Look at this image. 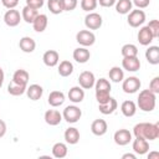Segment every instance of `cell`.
Segmentation results:
<instances>
[{
	"mask_svg": "<svg viewBox=\"0 0 159 159\" xmlns=\"http://www.w3.org/2000/svg\"><path fill=\"white\" fill-rule=\"evenodd\" d=\"M116 11L120 15H127L132 7H133V4H132V0H117L116 4Z\"/></svg>",
	"mask_w": 159,
	"mask_h": 159,
	"instance_id": "29",
	"label": "cell"
},
{
	"mask_svg": "<svg viewBox=\"0 0 159 159\" xmlns=\"http://www.w3.org/2000/svg\"><path fill=\"white\" fill-rule=\"evenodd\" d=\"M103 24V19L98 12H88L84 17V25L88 30H98Z\"/></svg>",
	"mask_w": 159,
	"mask_h": 159,
	"instance_id": "8",
	"label": "cell"
},
{
	"mask_svg": "<svg viewBox=\"0 0 159 159\" xmlns=\"http://www.w3.org/2000/svg\"><path fill=\"white\" fill-rule=\"evenodd\" d=\"M76 41L83 47H89L96 42V35L91 30H80L76 34Z\"/></svg>",
	"mask_w": 159,
	"mask_h": 159,
	"instance_id": "7",
	"label": "cell"
},
{
	"mask_svg": "<svg viewBox=\"0 0 159 159\" xmlns=\"http://www.w3.org/2000/svg\"><path fill=\"white\" fill-rule=\"evenodd\" d=\"M120 112L124 117H133L135 113H137V104L135 102L130 101V99H127L124 101L122 104H120Z\"/></svg>",
	"mask_w": 159,
	"mask_h": 159,
	"instance_id": "27",
	"label": "cell"
},
{
	"mask_svg": "<svg viewBox=\"0 0 159 159\" xmlns=\"http://www.w3.org/2000/svg\"><path fill=\"white\" fill-rule=\"evenodd\" d=\"M19 47H20V50H21L22 52H25V53H31V52H34L35 48H36V42H35V40H34L32 37H30V36H24V37H21L20 41H19Z\"/></svg>",
	"mask_w": 159,
	"mask_h": 159,
	"instance_id": "20",
	"label": "cell"
},
{
	"mask_svg": "<svg viewBox=\"0 0 159 159\" xmlns=\"http://www.w3.org/2000/svg\"><path fill=\"white\" fill-rule=\"evenodd\" d=\"M147 26L150 30V32H152V35H153L154 39L159 37V21L158 20H155V19L154 20H150Z\"/></svg>",
	"mask_w": 159,
	"mask_h": 159,
	"instance_id": "38",
	"label": "cell"
},
{
	"mask_svg": "<svg viewBox=\"0 0 159 159\" xmlns=\"http://www.w3.org/2000/svg\"><path fill=\"white\" fill-rule=\"evenodd\" d=\"M107 130H108V124L104 119H101V118L94 119L91 124V132L97 137L104 135L107 133Z\"/></svg>",
	"mask_w": 159,
	"mask_h": 159,
	"instance_id": "15",
	"label": "cell"
},
{
	"mask_svg": "<svg viewBox=\"0 0 159 159\" xmlns=\"http://www.w3.org/2000/svg\"><path fill=\"white\" fill-rule=\"evenodd\" d=\"M63 137H65V140H66V143H68V144H77L78 142H80V130L76 128V127H70V128H67L66 130H65V134H63Z\"/></svg>",
	"mask_w": 159,
	"mask_h": 159,
	"instance_id": "23",
	"label": "cell"
},
{
	"mask_svg": "<svg viewBox=\"0 0 159 159\" xmlns=\"http://www.w3.org/2000/svg\"><path fill=\"white\" fill-rule=\"evenodd\" d=\"M145 58L150 65H158L159 63V47L149 46L145 51Z\"/></svg>",
	"mask_w": 159,
	"mask_h": 159,
	"instance_id": "28",
	"label": "cell"
},
{
	"mask_svg": "<svg viewBox=\"0 0 159 159\" xmlns=\"http://www.w3.org/2000/svg\"><path fill=\"white\" fill-rule=\"evenodd\" d=\"M111 83L106 78H99L96 80L94 83V89H96V99L98 104L106 103L111 98Z\"/></svg>",
	"mask_w": 159,
	"mask_h": 159,
	"instance_id": "3",
	"label": "cell"
},
{
	"mask_svg": "<svg viewBox=\"0 0 159 159\" xmlns=\"http://www.w3.org/2000/svg\"><path fill=\"white\" fill-rule=\"evenodd\" d=\"M42 61L47 67H55L60 62V55L56 50H47L42 56Z\"/></svg>",
	"mask_w": 159,
	"mask_h": 159,
	"instance_id": "17",
	"label": "cell"
},
{
	"mask_svg": "<svg viewBox=\"0 0 159 159\" xmlns=\"http://www.w3.org/2000/svg\"><path fill=\"white\" fill-rule=\"evenodd\" d=\"M47 24H48V19H47V15L45 14H39L36 16V19L34 20L32 22V27L36 32H43L47 27Z\"/></svg>",
	"mask_w": 159,
	"mask_h": 159,
	"instance_id": "25",
	"label": "cell"
},
{
	"mask_svg": "<svg viewBox=\"0 0 159 159\" xmlns=\"http://www.w3.org/2000/svg\"><path fill=\"white\" fill-rule=\"evenodd\" d=\"M117 0H97V2L103 7H111L116 4Z\"/></svg>",
	"mask_w": 159,
	"mask_h": 159,
	"instance_id": "44",
	"label": "cell"
},
{
	"mask_svg": "<svg viewBox=\"0 0 159 159\" xmlns=\"http://www.w3.org/2000/svg\"><path fill=\"white\" fill-rule=\"evenodd\" d=\"M132 149L137 155H144L149 152V142L143 138H135L132 143Z\"/></svg>",
	"mask_w": 159,
	"mask_h": 159,
	"instance_id": "13",
	"label": "cell"
},
{
	"mask_svg": "<svg viewBox=\"0 0 159 159\" xmlns=\"http://www.w3.org/2000/svg\"><path fill=\"white\" fill-rule=\"evenodd\" d=\"M122 159H137V154H132V153H125L122 155Z\"/></svg>",
	"mask_w": 159,
	"mask_h": 159,
	"instance_id": "46",
	"label": "cell"
},
{
	"mask_svg": "<svg viewBox=\"0 0 159 159\" xmlns=\"http://www.w3.org/2000/svg\"><path fill=\"white\" fill-rule=\"evenodd\" d=\"M140 86H142V82L135 76H129L122 81V89L124 93H128V94H133L138 92Z\"/></svg>",
	"mask_w": 159,
	"mask_h": 159,
	"instance_id": "5",
	"label": "cell"
},
{
	"mask_svg": "<svg viewBox=\"0 0 159 159\" xmlns=\"http://www.w3.org/2000/svg\"><path fill=\"white\" fill-rule=\"evenodd\" d=\"M6 130H7V127H6V123L0 119V138H2L5 134H6Z\"/></svg>",
	"mask_w": 159,
	"mask_h": 159,
	"instance_id": "45",
	"label": "cell"
},
{
	"mask_svg": "<svg viewBox=\"0 0 159 159\" xmlns=\"http://www.w3.org/2000/svg\"><path fill=\"white\" fill-rule=\"evenodd\" d=\"M120 53L123 57H134L138 56V47L134 43H125L122 46Z\"/></svg>",
	"mask_w": 159,
	"mask_h": 159,
	"instance_id": "35",
	"label": "cell"
},
{
	"mask_svg": "<svg viewBox=\"0 0 159 159\" xmlns=\"http://www.w3.org/2000/svg\"><path fill=\"white\" fill-rule=\"evenodd\" d=\"M108 76H109V80L114 83H118V82H122L124 80V71L118 67V66H113L109 72H108Z\"/></svg>",
	"mask_w": 159,
	"mask_h": 159,
	"instance_id": "32",
	"label": "cell"
},
{
	"mask_svg": "<svg viewBox=\"0 0 159 159\" xmlns=\"http://www.w3.org/2000/svg\"><path fill=\"white\" fill-rule=\"evenodd\" d=\"M113 139H114V143L117 145H120V147H124L127 144H129L132 142V133L128 130V129H118L114 135H113Z\"/></svg>",
	"mask_w": 159,
	"mask_h": 159,
	"instance_id": "11",
	"label": "cell"
},
{
	"mask_svg": "<svg viewBox=\"0 0 159 159\" xmlns=\"http://www.w3.org/2000/svg\"><path fill=\"white\" fill-rule=\"evenodd\" d=\"M137 39H138V42L142 46H149L152 43V41L154 40V37H153L150 30L148 29V26H142L140 27V30L138 31Z\"/></svg>",
	"mask_w": 159,
	"mask_h": 159,
	"instance_id": "16",
	"label": "cell"
},
{
	"mask_svg": "<svg viewBox=\"0 0 159 159\" xmlns=\"http://www.w3.org/2000/svg\"><path fill=\"white\" fill-rule=\"evenodd\" d=\"M133 134L135 138H143L149 140H155L159 137V123H138L133 128Z\"/></svg>",
	"mask_w": 159,
	"mask_h": 159,
	"instance_id": "1",
	"label": "cell"
},
{
	"mask_svg": "<svg viewBox=\"0 0 159 159\" xmlns=\"http://www.w3.org/2000/svg\"><path fill=\"white\" fill-rule=\"evenodd\" d=\"M43 119L48 125L55 127V125H58L63 118H62V113H60L57 109H48L45 112Z\"/></svg>",
	"mask_w": 159,
	"mask_h": 159,
	"instance_id": "14",
	"label": "cell"
},
{
	"mask_svg": "<svg viewBox=\"0 0 159 159\" xmlns=\"http://www.w3.org/2000/svg\"><path fill=\"white\" fill-rule=\"evenodd\" d=\"M67 97L75 104L81 103L84 99V89L82 87H80V86H75V87L70 88V91L67 93Z\"/></svg>",
	"mask_w": 159,
	"mask_h": 159,
	"instance_id": "19",
	"label": "cell"
},
{
	"mask_svg": "<svg viewBox=\"0 0 159 159\" xmlns=\"http://www.w3.org/2000/svg\"><path fill=\"white\" fill-rule=\"evenodd\" d=\"M1 2L6 9H15L19 4V0H1Z\"/></svg>",
	"mask_w": 159,
	"mask_h": 159,
	"instance_id": "43",
	"label": "cell"
},
{
	"mask_svg": "<svg viewBox=\"0 0 159 159\" xmlns=\"http://www.w3.org/2000/svg\"><path fill=\"white\" fill-rule=\"evenodd\" d=\"M57 71H58V75H60V76H62V77H68V76L72 75V72H73V65H72V62H70V61H67V60H63V61L60 62Z\"/></svg>",
	"mask_w": 159,
	"mask_h": 159,
	"instance_id": "33",
	"label": "cell"
},
{
	"mask_svg": "<svg viewBox=\"0 0 159 159\" xmlns=\"http://www.w3.org/2000/svg\"><path fill=\"white\" fill-rule=\"evenodd\" d=\"M4 80H5V73H4V70L0 67V88L2 87V83H4Z\"/></svg>",
	"mask_w": 159,
	"mask_h": 159,
	"instance_id": "48",
	"label": "cell"
},
{
	"mask_svg": "<svg viewBox=\"0 0 159 159\" xmlns=\"http://www.w3.org/2000/svg\"><path fill=\"white\" fill-rule=\"evenodd\" d=\"M149 89H150L153 93H155V94L159 93V77H158V76L154 77V78L150 81V83H149Z\"/></svg>",
	"mask_w": 159,
	"mask_h": 159,
	"instance_id": "40",
	"label": "cell"
},
{
	"mask_svg": "<svg viewBox=\"0 0 159 159\" xmlns=\"http://www.w3.org/2000/svg\"><path fill=\"white\" fill-rule=\"evenodd\" d=\"M148 159H159V153L158 152H152L148 154Z\"/></svg>",
	"mask_w": 159,
	"mask_h": 159,
	"instance_id": "47",
	"label": "cell"
},
{
	"mask_svg": "<svg viewBox=\"0 0 159 159\" xmlns=\"http://www.w3.org/2000/svg\"><path fill=\"white\" fill-rule=\"evenodd\" d=\"M72 56H73V60L76 62H78V63H86L91 58V52H89V50L87 47L81 46V47H77V48L73 50Z\"/></svg>",
	"mask_w": 159,
	"mask_h": 159,
	"instance_id": "18",
	"label": "cell"
},
{
	"mask_svg": "<svg viewBox=\"0 0 159 159\" xmlns=\"http://www.w3.org/2000/svg\"><path fill=\"white\" fill-rule=\"evenodd\" d=\"M47 102L51 107H60L65 102V93L61 91H52L48 94Z\"/></svg>",
	"mask_w": 159,
	"mask_h": 159,
	"instance_id": "22",
	"label": "cell"
},
{
	"mask_svg": "<svg viewBox=\"0 0 159 159\" xmlns=\"http://www.w3.org/2000/svg\"><path fill=\"white\" fill-rule=\"evenodd\" d=\"M21 15H20V11L15 10V9H9L5 14H4V22L10 26V27H16L20 21H21Z\"/></svg>",
	"mask_w": 159,
	"mask_h": 159,
	"instance_id": "10",
	"label": "cell"
},
{
	"mask_svg": "<svg viewBox=\"0 0 159 159\" xmlns=\"http://www.w3.org/2000/svg\"><path fill=\"white\" fill-rule=\"evenodd\" d=\"M132 4L137 6V9H145L149 6L150 0H132Z\"/></svg>",
	"mask_w": 159,
	"mask_h": 159,
	"instance_id": "42",
	"label": "cell"
},
{
	"mask_svg": "<svg viewBox=\"0 0 159 159\" xmlns=\"http://www.w3.org/2000/svg\"><path fill=\"white\" fill-rule=\"evenodd\" d=\"M78 83H80V87H82L83 89H91L92 87H94V83H96L94 73L91 71L81 72L78 76Z\"/></svg>",
	"mask_w": 159,
	"mask_h": 159,
	"instance_id": "9",
	"label": "cell"
},
{
	"mask_svg": "<svg viewBox=\"0 0 159 159\" xmlns=\"http://www.w3.org/2000/svg\"><path fill=\"white\" fill-rule=\"evenodd\" d=\"M67 153H68V149H67V145L65 143L57 142V143L53 144V147H52V155L55 158L62 159V158H65L67 155Z\"/></svg>",
	"mask_w": 159,
	"mask_h": 159,
	"instance_id": "31",
	"label": "cell"
},
{
	"mask_svg": "<svg viewBox=\"0 0 159 159\" xmlns=\"http://www.w3.org/2000/svg\"><path fill=\"white\" fill-rule=\"evenodd\" d=\"M26 94L31 101H39L43 94V88L37 83L30 84L26 88Z\"/></svg>",
	"mask_w": 159,
	"mask_h": 159,
	"instance_id": "21",
	"label": "cell"
},
{
	"mask_svg": "<svg viewBox=\"0 0 159 159\" xmlns=\"http://www.w3.org/2000/svg\"><path fill=\"white\" fill-rule=\"evenodd\" d=\"M82 117V111L77 106H67L62 112V118L67 123H77Z\"/></svg>",
	"mask_w": 159,
	"mask_h": 159,
	"instance_id": "4",
	"label": "cell"
},
{
	"mask_svg": "<svg viewBox=\"0 0 159 159\" xmlns=\"http://www.w3.org/2000/svg\"><path fill=\"white\" fill-rule=\"evenodd\" d=\"M117 107H118V103H117V101L113 98V97H111L106 103H101V104H98V109H99V112L102 113V114H112L116 109H117Z\"/></svg>",
	"mask_w": 159,
	"mask_h": 159,
	"instance_id": "26",
	"label": "cell"
},
{
	"mask_svg": "<svg viewBox=\"0 0 159 159\" xmlns=\"http://www.w3.org/2000/svg\"><path fill=\"white\" fill-rule=\"evenodd\" d=\"M26 88H27V86H21V84H17L11 81L7 86V92L11 96H22L24 93H26Z\"/></svg>",
	"mask_w": 159,
	"mask_h": 159,
	"instance_id": "34",
	"label": "cell"
},
{
	"mask_svg": "<svg viewBox=\"0 0 159 159\" xmlns=\"http://www.w3.org/2000/svg\"><path fill=\"white\" fill-rule=\"evenodd\" d=\"M137 99H138L137 101V107H139L140 111H143V112L154 111L155 104H157V94L153 93L149 88L140 91Z\"/></svg>",
	"mask_w": 159,
	"mask_h": 159,
	"instance_id": "2",
	"label": "cell"
},
{
	"mask_svg": "<svg viewBox=\"0 0 159 159\" xmlns=\"http://www.w3.org/2000/svg\"><path fill=\"white\" fill-rule=\"evenodd\" d=\"M43 2H45V0H26V5L32 9H36V10L41 9L43 6Z\"/></svg>",
	"mask_w": 159,
	"mask_h": 159,
	"instance_id": "41",
	"label": "cell"
},
{
	"mask_svg": "<svg viewBox=\"0 0 159 159\" xmlns=\"http://www.w3.org/2000/svg\"><path fill=\"white\" fill-rule=\"evenodd\" d=\"M47 7L51 14L58 15L63 12V6H62V0H47Z\"/></svg>",
	"mask_w": 159,
	"mask_h": 159,
	"instance_id": "36",
	"label": "cell"
},
{
	"mask_svg": "<svg viewBox=\"0 0 159 159\" xmlns=\"http://www.w3.org/2000/svg\"><path fill=\"white\" fill-rule=\"evenodd\" d=\"M29 80H30V75L26 70H16L12 75V82L17 83V84H21V86H27L29 83Z\"/></svg>",
	"mask_w": 159,
	"mask_h": 159,
	"instance_id": "24",
	"label": "cell"
},
{
	"mask_svg": "<svg viewBox=\"0 0 159 159\" xmlns=\"http://www.w3.org/2000/svg\"><path fill=\"white\" fill-rule=\"evenodd\" d=\"M145 12L142 9H135V10H130L128 12V17L127 21L129 24V26L132 27H139L145 22Z\"/></svg>",
	"mask_w": 159,
	"mask_h": 159,
	"instance_id": "6",
	"label": "cell"
},
{
	"mask_svg": "<svg viewBox=\"0 0 159 159\" xmlns=\"http://www.w3.org/2000/svg\"><path fill=\"white\" fill-rule=\"evenodd\" d=\"M97 5H98L97 0H82L81 1V9L87 12H92L97 7Z\"/></svg>",
	"mask_w": 159,
	"mask_h": 159,
	"instance_id": "37",
	"label": "cell"
},
{
	"mask_svg": "<svg viewBox=\"0 0 159 159\" xmlns=\"http://www.w3.org/2000/svg\"><path fill=\"white\" fill-rule=\"evenodd\" d=\"M78 0H62V6L63 11H72L77 7Z\"/></svg>",
	"mask_w": 159,
	"mask_h": 159,
	"instance_id": "39",
	"label": "cell"
},
{
	"mask_svg": "<svg viewBox=\"0 0 159 159\" xmlns=\"http://www.w3.org/2000/svg\"><path fill=\"white\" fill-rule=\"evenodd\" d=\"M122 67H123V70H125L128 72H137L140 68V60L138 58V56H134V57H123V60H122Z\"/></svg>",
	"mask_w": 159,
	"mask_h": 159,
	"instance_id": "12",
	"label": "cell"
},
{
	"mask_svg": "<svg viewBox=\"0 0 159 159\" xmlns=\"http://www.w3.org/2000/svg\"><path fill=\"white\" fill-rule=\"evenodd\" d=\"M37 15H39V11H37L36 9H32V7L27 6V5H26V6L22 9V11H21V17H22V20H24L25 22H27V24H32Z\"/></svg>",
	"mask_w": 159,
	"mask_h": 159,
	"instance_id": "30",
	"label": "cell"
}]
</instances>
